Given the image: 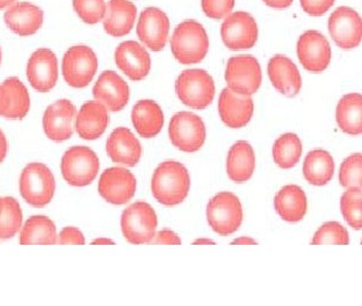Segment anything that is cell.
I'll return each instance as SVG.
<instances>
[{
	"label": "cell",
	"mask_w": 362,
	"mask_h": 306,
	"mask_svg": "<svg viewBox=\"0 0 362 306\" xmlns=\"http://www.w3.org/2000/svg\"><path fill=\"white\" fill-rule=\"evenodd\" d=\"M152 194L158 203L173 207L184 201L190 190V176L178 162H162L152 176Z\"/></svg>",
	"instance_id": "6da1fadb"
},
{
	"label": "cell",
	"mask_w": 362,
	"mask_h": 306,
	"mask_svg": "<svg viewBox=\"0 0 362 306\" xmlns=\"http://www.w3.org/2000/svg\"><path fill=\"white\" fill-rule=\"evenodd\" d=\"M209 48V37L199 23L185 21L175 28L171 38V51L180 64H198L205 58Z\"/></svg>",
	"instance_id": "7a4b0ae2"
},
{
	"label": "cell",
	"mask_w": 362,
	"mask_h": 306,
	"mask_svg": "<svg viewBox=\"0 0 362 306\" xmlns=\"http://www.w3.org/2000/svg\"><path fill=\"white\" fill-rule=\"evenodd\" d=\"M56 191L54 176L45 164H28L20 178V193L32 207L42 208L50 203Z\"/></svg>",
	"instance_id": "3957f363"
},
{
	"label": "cell",
	"mask_w": 362,
	"mask_h": 306,
	"mask_svg": "<svg viewBox=\"0 0 362 306\" xmlns=\"http://www.w3.org/2000/svg\"><path fill=\"white\" fill-rule=\"evenodd\" d=\"M175 92L184 105L202 110L214 99V81L204 69H187L177 79Z\"/></svg>",
	"instance_id": "277c9868"
},
{
	"label": "cell",
	"mask_w": 362,
	"mask_h": 306,
	"mask_svg": "<svg viewBox=\"0 0 362 306\" xmlns=\"http://www.w3.org/2000/svg\"><path fill=\"white\" fill-rule=\"evenodd\" d=\"M206 215L209 226L216 234L231 235L243 224V205L233 193H218L209 200Z\"/></svg>",
	"instance_id": "5b68a950"
},
{
	"label": "cell",
	"mask_w": 362,
	"mask_h": 306,
	"mask_svg": "<svg viewBox=\"0 0 362 306\" xmlns=\"http://www.w3.org/2000/svg\"><path fill=\"white\" fill-rule=\"evenodd\" d=\"M99 169V158L90 147H71L62 156V177L71 186H88L95 179Z\"/></svg>",
	"instance_id": "8992f818"
},
{
	"label": "cell",
	"mask_w": 362,
	"mask_h": 306,
	"mask_svg": "<svg viewBox=\"0 0 362 306\" xmlns=\"http://www.w3.org/2000/svg\"><path fill=\"white\" fill-rule=\"evenodd\" d=\"M156 211L146 202H135L122 212V234L129 243H151L156 236Z\"/></svg>",
	"instance_id": "52a82bcc"
},
{
	"label": "cell",
	"mask_w": 362,
	"mask_h": 306,
	"mask_svg": "<svg viewBox=\"0 0 362 306\" xmlns=\"http://www.w3.org/2000/svg\"><path fill=\"white\" fill-rule=\"evenodd\" d=\"M98 71V57L88 45H74L62 60V75L71 88L88 86Z\"/></svg>",
	"instance_id": "ba28073f"
},
{
	"label": "cell",
	"mask_w": 362,
	"mask_h": 306,
	"mask_svg": "<svg viewBox=\"0 0 362 306\" xmlns=\"http://www.w3.org/2000/svg\"><path fill=\"white\" fill-rule=\"evenodd\" d=\"M170 141L179 150L196 152L206 139V128L201 117L189 111L175 113L169 124Z\"/></svg>",
	"instance_id": "9c48e42d"
},
{
	"label": "cell",
	"mask_w": 362,
	"mask_h": 306,
	"mask_svg": "<svg viewBox=\"0 0 362 306\" xmlns=\"http://www.w3.org/2000/svg\"><path fill=\"white\" fill-rule=\"evenodd\" d=\"M226 81L228 88L240 96L256 94L262 84V68L252 56H235L226 65Z\"/></svg>",
	"instance_id": "30bf717a"
},
{
	"label": "cell",
	"mask_w": 362,
	"mask_h": 306,
	"mask_svg": "<svg viewBox=\"0 0 362 306\" xmlns=\"http://www.w3.org/2000/svg\"><path fill=\"white\" fill-rule=\"evenodd\" d=\"M221 37L226 48L243 50L254 47L257 41V23L246 11H235L226 17L221 26Z\"/></svg>",
	"instance_id": "8fae6325"
},
{
	"label": "cell",
	"mask_w": 362,
	"mask_h": 306,
	"mask_svg": "<svg viewBox=\"0 0 362 306\" xmlns=\"http://www.w3.org/2000/svg\"><path fill=\"white\" fill-rule=\"evenodd\" d=\"M135 176L122 167L107 168L99 181V193L109 203L122 205L129 202L135 196Z\"/></svg>",
	"instance_id": "7c38bea8"
},
{
	"label": "cell",
	"mask_w": 362,
	"mask_h": 306,
	"mask_svg": "<svg viewBox=\"0 0 362 306\" xmlns=\"http://www.w3.org/2000/svg\"><path fill=\"white\" fill-rule=\"evenodd\" d=\"M297 54L301 65L311 73L325 71L331 62V45L320 32L310 30L299 38Z\"/></svg>",
	"instance_id": "4fadbf2b"
},
{
	"label": "cell",
	"mask_w": 362,
	"mask_h": 306,
	"mask_svg": "<svg viewBox=\"0 0 362 306\" xmlns=\"http://www.w3.org/2000/svg\"><path fill=\"white\" fill-rule=\"evenodd\" d=\"M328 30L339 48L354 49L361 42V17L354 9L349 7L335 9L328 20Z\"/></svg>",
	"instance_id": "5bb4252c"
},
{
	"label": "cell",
	"mask_w": 362,
	"mask_h": 306,
	"mask_svg": "<svg viewBox=\"0 0 362 306\" xmlns=\"http://www.w3.org/2000/svg\"><path fill=\"white\" fill-rule=\"evenodd\" d=\"M170 22L161 9L148 7L141 11L137 24V35L143 45L152 51H161L167 45Z\"/></svg>",
	"instance_id": "9a60e30c"
},
{
	"label": "cell",
	"mask_w": 362,
	"mask_h": 306,
	"mask_svg": "<svg viewBox=\"0 0 362 306\" xmlns=\"http://www.w3.org/2000/svg\"><path fill=\"white\" fill-rule=\"evenodd\" d=\"M76 108L67 99L58 100L47 108L43 115V130L45 135L54 142H64L73 135L74 119Z\"/></svg>",
	"instance_id": "2e32d148"
},
{
	"label": "cell",
	"mask_w": 362,
	"mask_h": 306,
	"mask_svg": "<svg viewBox=\"0 0 362 306\" xmlns=\"http://www.w3.org/2000/svg\"><path fill=\"white\" fill-rule=\"evenodd\" d=\"M28 79L32 88L39 92H49L58 81V60L50 49H39L28 62Z\"/></svg>",
	"instance_id": "e0dca14e"
},
{
	"label": "cell",
	"mask_w": 362,
	"mask_h": 306,
	"mask_svg": "<svg viewBox=\"0 0 362 306\" xmlns=\"http://www.w3.org/2000/svg\"><path fill=\"white\" fill-rule=\"evenodd\" d=\"M93 96L107 110L120 111L129 101V86L116 72L105 71L94 85Z\"/></svg>",
	"instance_id": "ac0fdd59"
},
{
	"label": "cell",
	"mask_w": 362,
	"mask_h": 306,
	"mask_svg": "<svg viewBox=\"0 0 362 306\" xmlns=\"http://www.w3.org/2000/svg\"><path fill=\"white\" fill-rule=\"evenodd\" d=\"M119 69L132 81H141L151 71V57L146 49L136 41H124L115 54Z\"/></svg>",
	"instance_id": "d6986e66"
},
{
	"label": "cell",
	"mask_w": 362,
	"mask_h": 306,
	"mask_svg": "<svg viewBox=\"0 0 362 306\" xmlns=\"http://www.w3.org/2000/svg\"><path fill=\"white\" fill-rule=\"evenodd\" d=\"M218 113L228 128H243L252 119L254 101L250 96H240L229 88L224 89L218 99Z\"/></svg>",
	"instance_id": "ffe728a7"
},
{
	"label": "cell",
	"mask_w": 362,
	"mask_h": 306,
	"mask_svg": "<svg viewBox=\"0 0 362 306\" xmlns=\"http://www.w3.org/2000/svg\"><path fill=\"white\" fill-rule=\"evenodd\" d=\"M107 152L113 162L134 167L141 160V145L132 130L118 128L107 139Z\"/></svg>",
	"instance_id": "44dd1931"
},
{
	"label": "cell",
	"mask_w": 362,
	"mask_h": 306,
	"mask_svg": "<svg viewBox=\"0 0 362 306\" xmlns=\"http://www.w3.org/2000/svg\"><path fill=\"white\" fill-rule=\"evenodd\" d=\"M269 79L272 84L280 94L286 96H294L301 90V75L297 66L288 57L277 55L269 62Z\"/></svg>",
	"instance_id": "7402d4cb"
},
{
	"label": "cell",
	"mask_w": 362,
	"mask_h": 306,
	"mask_svg": "<svg viewBox=\"0 0 362 306\" xmlns=\"http://www.w3.org/2000/svg\"><path fill=\"white\" fill-rule=\"evenodd\" d=\"M4 20L11 31L21 37H28L42 26L43 11L31 3H17L5 11Z\"/></svg>",
	"instance_id": "603a6c76"
},
{
	"label": "cell",
	"mask_w": 362,
	"mask_h": 306,
	"mask_svg": "<svg viewBox=\"0 0 362 306\" xmlns=\"http://www.w3.org/2000/svg\"><path fill=\"white\" fill-rule=\"evenodd\" d=\"M109 125V113L105 106L99 101H88L79 109L77 113L75 128L77 134L82 139H99L105 133Z\"/></svg>",
	"instance_id": "cb8c5ba5"
},
{
	"label": "cell",
	"mask_w": 362,
	"mask_h": 306,
	"mask_svg": "<svg viewBox=\"0 0 362 306\" xmlns=\"http://www.w3.org/2000/svg\"><path fill=\"white\" fill-rule=\"evenodd\" d=\"M136 15V6L129 0H109L103 18V28L111 37H124L134 28Z\"/></svg>",
	"instance_id": "d4e9b609"
},
{
	"label": "cell",
	"mask_w": 362,
	"mask_h": 306,
	"mask_svg": "<svg viewBox=\"0 0 362 306\" xmlns=\"http://www.w3.org/2000/svg\"><path fill=\"white\" fill-rule=\"evenodd\" d=\"M1 89V100H3V115L7 119L20 120L28 115L31 106L30 94L25 85L17 77H9L5 79Z\"/></svg>",
	"instance_id": "484cf974"
},
{
	"label": "cell",
	"mask_w": 362,
	"mask_h": 306,
	"mask_svg": "<svg viewBox=\"0 0 362 306\" xmlns=\"http://www.w3.org/2000/svg\"><path fill=\"white\" fill-rule=\"evenodd\" d=\"M275 210L283 220L298 222L303 220L308 201L301 187L298 185H286L277 192L274 198Z\"/></svg>",
	"instance_id": "4316f807"
},
{
	"label": "cell",
	"mask_w": 362,
	"mask_h": 306,
	"mask_svg": "<svg viewBox=\"0 0 362 306\" xmlns=\"http://www.w3.org/2000/svg\"><path fill=\"white\" fill-rule=\"evenodd\" d=\"M132 120L139 135L151 139L158 135L163 128V111L156 101L141 100L134 106Z\"/></svg>",
	"instance_id": "83f0119b"
},
{
	"label": "cell",
	"mask_w": 362,
	"mask_h": 306,
	"mask_svg": "<svg viewBox=\"0 0 362 306\" xmlns=\"http://www.w3.org/2000/svg\"><path fill=\"white\" fill-rule=\"evenodd\" d=\"M255 170V152L246 141H238L230 149L226 159V171L235 183H245L252 177Z\"/></svg>",
	"instance_id": "f1b7e54d"
},
{
	"label": "cell",
	"mask_w": 362,
	"mask_h": 306,
	"mask_svg": "<svg viewBox=\"0 0 362 306\" xmlns=\"http://www.w3.org/2000/svg\"><path fill=\"white\" fill-rule=\"evenodd\" d=\"M335 164L333 157L325 150H313L303 162V176L315 186H324L333 178Z\"/></svg>",
	"instance_id": "f546056e"
},
{
	"label": "cell",
	"mask_w": 362,
	"mask_h": 306,
	"mask_svg": "<svg viewBox=\"0 0 362 306\" xmlns=\"http://www.w3.org/2000/svg\"><path fill=\"white\" fill-rule=\"evenodd\" d=\"M337 122L341 130L349 135L362 133L361 94H346L339 100L337 108Z\"/></svg>",
	"instance_id": "4dcf8cb0"
},
{
	"label": "cell",
	"mask_w": 362,
	"mask_h": 306,
	"mask_svg": "<svg viewBox=\"0 0 362 306\" xmlns=\"http://www.w3.org/2000/svg\"><path fill=\"white\" fill-rule=\"evenodd\" d=\"M20 243L22 245H54L57 243V230L54 221L45 215H40L28 219L21 230Z\"/></svg>",
	"instance_id": "1f68e13d"
},
{
	"label": "cell",
	"mask_w": 362,
	"mask_h": 306,
	"mask_svg": "<svg viewBox=\"0 0 362 306\" xmlns=\"http://www.w3.org/2000/svg\"><path fill=\"white\" fill-rule=\"evenodd\" d=\"M303 153V144L299 136L293 133L283 134L275 141L273 158L282 169H290L299 162Z\"/></svg>",
	"instance_id": "d6a6232c"
},
{
	"label": "cell",
	"mask_w": 362,
	"mask_h": 306,
	"mask_svg": "<svg viewBox=\"0 0 362 306\" xmlns=\"http://www.w3.org/2000/svg\"><path fill=\"white\" fill-rule=\"evenodd\" d=\"M23 212L14 198H0V239L14 237L22 228Z\"/></svg>",
	"instance_id": "836d02e7"
},
{
	"label": "cell",
	"mask_w": 362,
	"mask_h": 306,
	"mask_svg": "<svg viewBox=\"0 0 362 306\" xmlns=\"http://www.w3.org/2000/svg\"><path fill=\"white\" fill-rule=\"evenodd\" d=\"M341 211L345 220L354 230L362 228V188L352 187L341 198Z\"/></svg>",
	"instance_id": "e575fe53"
},
{
	"label": "cell",
	"mask_w": 362,
	"mask_h": 306,
	"mask_svg": "<svg viewBox=\"0 0 362 306\" xmlns=\"http://www.w3.org/2000/svg\"><path fill=\"white\" fill-rule=\"evenodd\" d=\"M350 243L349 232L346 228L337 221H328L322 225L311 241L314 245H322V244H335V245H348Z\"/></svg>",
	"instance_id": "d590c367"
},
{
	"label": "cell",
	"mask_w": 362,
	"mask_h": 306,
	"mask_svg": "<svg viewBox=\"0 0 362 306\" xmlns=\"http://www.w3.org/2000/svg\"><path fill=\"white\" fill-rule=\"evenodd\" d=\"M339 183L345 188H362V156L356 153L348 157L341 164Z\"/></svg>",
	"instance_id": "8d00e7d4"
},
{
	"label": "cell",
	"mask_w": 362,
	"mask_h": 306,
	"mask_svg": "<svg viewBox=\"0 0 362 306\" xmlns=\"http://www.w3.org/2000/svg\"><path fill=\"white\" fill-rule=\"evenodd\" d=\"M74 9L86 24H96L105 18L107 5L105 0H73Z\"/></svg>",
	"instance_id": "74e56055"
},
{
	"label": "cell",
	"mask_w": 362,
	"mask_h": 306,
	"mask_svg": "<svg viewBox=\"0 0 362 306\" xmlns=\"http://www.w3.org/2000/svg\"><path fill=\"white\" fill-rule=\"evenodd\" d=\"M235 0H202V8L209 18L221 20L231 14Z\"/></svg>",
	"instance_id": "f35d334b"
},
{
	"label": "cell",
	"mask_w": 362,
	"mask_h": 306,
	"mask_svg": "<svg viewBox=\"0 0 362 306\" xmlns=\"http://www.w3.org/2000/svg\"><path fill=\"white\" fill-rule=\"evenodd\" d=\"M335 3V0H300L301 7L310 16H322Z\"/></svg>",
	"instance_id": "ab89813d"
},
{
	"label": "cell",
	"mask_w": 362,
	"mask_h": 306,
	"mask_svg": "<svg viewBox=\"0 0 362 306\" xmlns=\"http://www.w3.org/2000/svg\"><path fill=\"white\" fill-rule=\"evenodd\" d=\"M57 243L83 245L85 244V238L83 232L75 227H65L59 235H57Z\"/></svg>",
	"instance_id": "60d3db41"
},
{
	"label": "cell",
	"mask_w": 362,
	"mask_h": 306,
	"mask_svg": "<svg viewBox=\"0 0 362 306\" xmlns=\"http://www.w3.org/2000/svg\"><path fill=\"white\" fill-rule=\"evenodd\" d=\"M152 244H171V245H179L181 244V239L175 232L170 230H162L156 234L153 237Z\"/></svg>",
	"instance_id": "b9f144b4"
},
{
	"label": "cell",
	"mask_w": 362,
	"mask_h": 306,
	"mask_svg": "<svg viewBox=\"0 0 362 306\" xmlns=\"http://www.w3.org/2000/svg\"><path fill=\"white\" fill-rule=\"evenodd\" d=\"M263 1L272 8L276 9L288 8L293 3V0H263Z\"/></svg>",
	"instance_id": "7bdbcfd3"
},
{
	"label": "cell",
	"mask_w": 362,
	"mask_h": 306,
	"mask_svg": "<svg viewBox=\"0 0 362 306\" xmlns=\"http://www.w3.org/2000/svg\"><path fill=\"white\" fill-rule=\"evenodd\" d=\"M7 151H8V143L3 130H0V164L5 160Z\"/></svg>",
	"instance_id": "ee69618b"
},
{
	"label": "cell",
	"mask_w": 362,
	"mask_h": 306,
	"mask_svg": "<svg viewBox=\"0 0 362 306\" xmlns=\"http://www.w3.org/2000/svg\"><path fill=\"white\" fill-rule=\"evenodd\" d=\"M231 244L232 245H235V244L237 245H250V244H257V242L250 237H240L232 241Z\"/></svg>",
	"instance_id": "f6af8a7d"
},
{
	"label": "cell",
	"mask_w": 362,
	"mask_h": 306,
	"mask_svg": "<svg viewBox=\"0 0 362 306\" xmlns=\"http://www.w3.org/2000/svg\"><path fill=\"white\" fill-rule=\"evenodd\" d=\"M92 245H115V242L109 238H96L92 241Z\"/></svg>",
	"instance_id": "bcb514c9"
},
{
	"label": "cell",
	"mask_w": 362,
	"mask_h": 306,
	"mask_svg": "<svg viewBox=\"0 0 362 306\" xmlns=\"http://www.w3.org/2000/svg\"><path fill=\"white\" fill-rule=\"evenodd\" d=\"M194 245H203V244H206V245H214V242L211 241V239H207V238H198L196 241H194Z\"/></svg>",
	"instance_id": "7dc6e473"
},
{
	"label": "cell",
	"mask_w": 362,
	"mask_h": 306,
	"mask_svg": "<svg viewBox=\"0 0 362 306\" xmlns=\"http://www.w3.org/2000/svg\"><path fill=\"white\" fill-rule=\"evenodd\" d=\"M15 1L16 0H0V9L11 7V5H14Z\"/></svg>",
	"instance_id": "c3c4849f"
},
{
	"label": "cell",
	"mask_w": 362,
	"mask_h": 306,
	"mask_svg": "<svg viewBox=\"0 0 362 306\" xmlns=\"http://www.w3.org/2000/svg\"><path fill=\"white\" fill-rule=\"evenodd\" d=\"M3 115V100H1V89H0V116Z\"/></svg>",
	"instance_id": "681fc988"
},
{
	"label": "cell",
	"mask_w": 362,
	"mask_h": 306,
	"mask_svg": "<svg viewBox=\"0 0 362 306\" xmlns=\"http://www.w3.org/2000/svg\"><path fill=\"white\" fill-rule=\"evenodd\" d=\"M0 62H1V49H0Z\"/></svg>",
	"instance_id": "f907efd6"
}]
</instances>
